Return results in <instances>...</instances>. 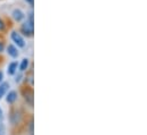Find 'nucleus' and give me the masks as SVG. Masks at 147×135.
Returning a JSON list of instances; mask_svg holds the SVG:
<instances>
[{"instance_id":"obj_5","label":"nucleus","mask_w":147,"mask_h":135,"mask_svg":"<svg viewBox=\"0 0 147 135\" xmlns=\"http://www.w3.org/2000/svg\"><path fill=\"white\" fill-rule=\"evenodd\" d=\"M16 99H17V94H16V92L11 91V92L8 93V96H7V98H6V101L8 102V103H13Z\"/></svg>"},{"instance_id":"obj_14","label":"nucleus","mask_w":147,"mask_h":135,"mask_svg":"<svg viewBox=\"0 0 147 135\" xmlns=\"http://www.w3.org/2000/svg\"><path fill=\"white\" fill-rule=\"evenodd\" d=\"M1 81H2V73L0 72V82H1Z\"/></svg>"},{"instance_id":"obj_11","label":"nucleus","mask_w":147,"mask_h":135,"mask_svg":"<svg viewBox=\"0 0 147 135\" xmlns=\"http://www.w3.org/2000/svg\"><path fill=\"white\" fill-rule=\"evenodd\" d=\"M3 118V114H2V110H1V108H0V120Z\"/></svg>"},{"instance_id":"obj_8","label":"nucleus","mask_w":147,"mask_h":135,"mask_svg":"<svg viewBox=\"0 0 147 135\" xmlns=\"http://www.w3.org/2000/svg\"><path fill=\"white\" fill-rule=\"evenodd\" d=\"M29 66V59H23L22 60V64H21V66H20V70H25L26 68Z\"/></svg>"},{"instance_id":"obj_9","label":"nucleus","mask_w":147,"mask_h":135,"mask_svg":"<svg viewBox=\"0 0 147 135\" xmlns=\"http://www.w3.org/2000/svg\"><path fill=\"white\" fill-rule=\"evenodd\" d=\"M0 135H5V127L0 125Z\"/></svg>"},{"instance_id":"obj_6","label":"nucleus","mask_w":147,"mask_h":135,"mask_svg":"<svg viewBox=\"0 0 147 135\" xmlns=\"http://www.w3.org/2000/svg\"><path fill=\"white\" fill-rule=\"evenodd\" d=\"M16 69H17V63H11V64L8 66V74H9V75L15 74Z\"/></svg>"},{"instance_id":"obj_10","label":"nucleus","mask_w":147,"mask_h":135,"mask_svg":"<svg viewBox=\"0 0 147 135\" xmlns=\"http://www.w3.org/2000/svg\"><path fill=\"white\" fill-rule=\"evenodd\" d=\"M3 27H5V24H3V22L0 19V31H1V30H3Z\"/></svg>"},{"instance_id":"obj_2","label":"nucleus","mask_w":147,"mask_h":135,"mask_svg":"<svg viewBox=\"0 0 147 135\" xmlns=\"http://www.w3.org/2000/svg\"><path fill=\"white\" fill-rule=\"evenodd\" d=\"M11 40L15 42V44H17V47H21V48L25 47V41H24L23 36L20 33L13 32V33H11Z\"/></svg>"},{"instance_id":"obj_3","label":"nucleus","mask_w":147,"mask_h":135,"mask_svg":"<svg viewBox=\"0 0 147 135\" xmlns=\"http://www.w3.org/2000/svg\"><path fill=\"white\" fill-rule=\"evenodd\" d=\"M13 17H14L15 21L20 22L21 19L24 18V14L22 13V10H20V9H15V10L13 11Z\"/></svg>"},{"instance_id":"obj_7","label":"nucleus","mask_w":147,"mask_h":135,"mask_svg":"<svg viewBox=\"0 0 147 135\" xmlns=\"http://www.w3.org/2000/svg\"><path fill=\"white\" fill-rule=\"evenodd\" d=\"M7 89H8V84H7V83H2V84H0V99L5 96Z\"/></svg>"},{"instance_id":"obj_1","label":"nucleus","mask_w":147,"mask_h":135,"mask_svg":"<svg viewBox=\"0 0 147 135\" xmlns=\"http://www.w3.org/2000/svg\"><path fill=\"white\" fill-rule=\"evenodd\" d=\"M22 31L25 35H32L33 34V16H32V14L30 15L29 21H26L22 25Z\"/></svg>"},{"instance_id":"obj_12","label":"nucleus","mask_w":147,"mask_h":135,"mask_svg":"<svg viewBox=\"0 0 147 135\" xmlns=\"http://www.w3.org/2000/svg\"><path fill=\"white\" fill-rule=\"evenodd\" d=\"M1 51H3V44L0 42V52H1Z\"/></svg>"},{"instance_id":"obj_4","label":"nucleus","mask_w":147,"mask_h":135,"mask_svg":"<svg viewBox=\"0 0 147 135\" xmlns=\"http://www.w3.org/2000/svg\"><path fill=\"white\" fill-rule=\"evenodd\" d=\"M7 51H8V53H9L13 58H16V57L18 56V51H17V49H16L14 45H8Z\"/></svg>"},{"instance_id":"obj_13","label":"nucleus","mask_w":147,"mask_h":135,"mask_svg":"<svg viewBox=\"0 0 147 135\" xmlns=\"http://www.w3.org/2000/svg\"><path fill=\"white\" fill-rule=\"evenodd\" d=\"M26 1H28L30 5H33V0H26Z\"/></svg>"}]
</instances>
